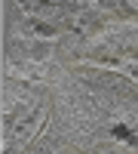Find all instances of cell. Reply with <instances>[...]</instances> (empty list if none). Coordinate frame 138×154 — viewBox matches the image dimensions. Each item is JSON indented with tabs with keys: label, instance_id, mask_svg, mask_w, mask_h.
<instances>
[{
	"label": "cell",
	"instance_id": "1",
	"mask_svg": "<svg viewBox=\"0 0 138 154\" xmlns=\"http://www.w3.org/2000/svg\"><path fill=\"white\" fill-rule=\"evenodd\" d=\"M114 136H120V139H132V133L126 130V126H117V130H114Z\"/></svg>",
	"mask_w": 138,
	"mask_h": 154
}]
</instances>
